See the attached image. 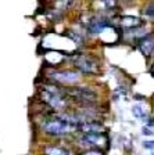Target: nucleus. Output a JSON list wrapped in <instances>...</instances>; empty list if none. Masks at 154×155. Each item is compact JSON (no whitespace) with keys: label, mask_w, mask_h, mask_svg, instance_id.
I'll list each match as a JSON object with an SVG mask.
<instances>
[{"label":"nucleus","mask_w":154,"mask_h":155,"mask_svg":"<svg viewBox=\"0 0 154 155\" xmlns=\"http://www.w3.org/2000/svg\"><path fill=\"white\" fill-rule=\"evenodd\" d=\"M40 97L50 108L56 111H63L67 108V98L61 93H50L46 90H40Z\"/></svg>","instance_id":"nucleus-3"},{"label":"nucleus","mask_w":154,"mask_h":155,"mask_svg":"<svg viewBox=\"0 0 154 155\" xmlns=\"http://www.w3.org/2000/svg\"><path fill=\"white\" fill-rule=\"evenodd\" d=\"M132 114L136 116V118H146V111L145 108L140 105V104H136V105H133V108H132Z\"/></svg>","instance_id":"nucleus-11"},{"label":"nucleus","mask_w":154,"mask_h":155,"mask_svg":"<svg viewBox=\"0 0 154 155\" xmlns=\"http://www.w3.org/2000/svg\"><path fill=\"white\" fill-rule=\"evenodd\" d=\"M46 155H74L71 151L65 148H61V147H47L45 150Z\"/></svg>","instance_id":"nucleus-9"},{"label":"nucleus","mask_w":154,"mask_h":155,"mask_svg":"<svg viewBox=\"0 0 154 155\" xmlns=\"http://www.w3.org/2000/svg\"><path fill=\"white\" fill-rule=\"evenodd\" d=\"M43 130L50 136H64V134H70L78 130L77 125H71V123H65L63 120H58L56 118L49 119L45 122L43 125Z\"/></svg>","instance_id":"nucleus-1"},{"label":"nucleus","mask_w":154,"mask_h":155,"mask_svg":"<svg viewBox=\"0 0 154 155\" xmlns=\"http://www.w3.org/2000/svg\"><path fill=\"white\" fill-rule=\"evenodd\" d=\"M143 134L151 136L153 134V129H151V127H147V126H145V127H143Z\"/></svg>","instance_id":"nucleus-12"},{"label":"nucleus","mask_w":154,"mask_h":155,"mask_svg":"<svg viewBox=\"0 0 154 155\" xmlns=\"http://www.w3.org/2000/svg\"><path fill=\"white\" fill-rule=\"evenodd\" d=\"M80 143H84V145H89V147H103V145H106L107 139L101 133H84L80 137Z\"/></svg>","instance_id":"nucleus-5"},{"label":"nucleus","mask_w":154,"mask_h":155,"mask_svg":"<svg viewBox=\"0 0 154 155\" xmlns=\"http://www.w3.org/2000/svg\"><path fill=\"white\" fill-rule=\"evenodd\" d=\"M122 25L128 26V28H135V26H139L140 25V19L138 18V17H124L122 18Z\"/></svg>","instance_id":"nucleus-10"},{"label":"nucleus","mask_w":154,"mask_h":155,"mask_svg":"<svg viewBox=\"0 0 154 155\" xmlns=\"http://www.w3.org/2000/svg\"><path fill=\"white\" fill-rule=\"evenodd\" d=\"M75 65H77L82 72H86V74H94V72L97 71L96 61L92 60L90 57H85V55H82V57L79 55V58L77 60Z\"/></svg>","instance_id":"nucleus-6"},{"label":"nucleus","mask_w":154,"mask_h":155,"mask_svg":"<svg viewBox=\"0 0 154 155\" xmlns=\"http://www.w3.org/2000/svg\"><path fill=\"white\" fill-rule=\"evenodd\" d=\"M78 130L84 133H101L104 130V126L99 122L94 120H87V122H82L78 125Z\"/></svg>","instance_id":"nucleus-7"},{"label":"nucleus","mask_w":154,"mask_h":155,"mask_svg":"<svg viewBox=\"0 0 154 155\" xmlns=\"http://www.w3.org/2000/svg\"><path fill=\"white\" fill-rule=\"evenodd\" d=\"M139 48L142 50V53L146 55V57H150L151 53H153V36L149 35L145 36L139 42Z\"/></svg>","instance_id":"nucleus-8"},{"label":"nucleus","mask_w":154,"mask_h":155,"mask_svg":"<svg viewBox=\"0 0 154 155\" xmlns=\"http://www.w3.org/2000/svg\"><path fill=\"white\" fill-rule=\"evenodd\" d=\"M143 144H145V148H149V150H153V141H145L143 143Z\"/></svg>","instance_id":"nucleus-14"},{"label":"nucleus","mask_w":154,"mask_h":155,"mask_svg":"<svg viewBox=\"0 0 154 155\" xmlns=\"http://www.w3.org/2000/svg\"><path fill=\"white\" fill-rule=\"evenodd\" d=\"M64 97H71L77 101H86L92 103L97 98V94L94 90L87 87H72V89H63Z\"/></svg>","instance_id":"nucleus-2"},{"label":"nucleus","mask_w":154,"mask_h":155,"mask_svg":"<svg viewBox=\"0 0 154 155\" xmlns=\"http://www.w3.org/2000/svg\"><path fill=\"white\" fill-rule=\"evenodd\" d=\"M145 14L146 15L149 14V18H153V3H150V6H149V11H145Z\"/></svg>","instance_id":"nucleus-13"},{"label":"nucleus","mask_w":154,"mask_h":155,"mask_svg":"<svg viewBox=\"0 0 154 155\" xmlns=\"http://www.w3.org/2000/svg\"><path fill=\"white\" fill-rule=\"evenodd\" d=\"M50 76L53 81L67 84H74L80 81V74L77 71H56Z\"/></svg>","instance_id":"nucleus-4"}]
</instances>
